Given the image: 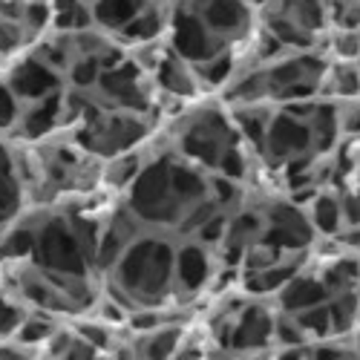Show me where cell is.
Wrapping results in <instances>:
<instances>
[{"label":"cell","mask_w":360,"mask_h":360,"mask_svg":"<svg viewBox=\"0 0 360 360\" xmlns=\"http://www.w3.org/2000/svg\"><path fill=\"white\" fill-rule=\"evenodd\" d=\"M26 309L18 303V300L0 285V340H9L18 335V328L20 323L26 320Z\"/></svg>","instance_id":"obj_1"}]
</instances>
